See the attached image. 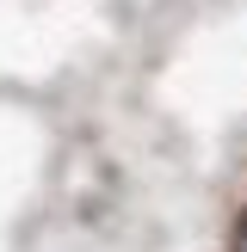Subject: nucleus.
<instances>
[{"instance_id":"f257e3e1","label":"nucleus","mask_w":247,"mask_h":252,"mask_svg":"<svg viewBox=\"0 0 247 252\" xmlns=\"http://www.w3.org/2000/svg\"><path fill=\"white\" fill-rule=\"evenodd\" d=\"M235 252H247V228H241V240H235Z\"/></svg>"}]
</instances>
